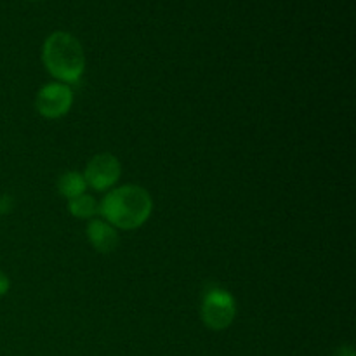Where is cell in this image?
I'll return each mask as SVG.
<instances>
[{
    "instance_id": "obj_11",
    "label": "cell",
    "mask_w": 356,
    "mask_h": 356,
    "mask_svg": "<svg viewBox=\"0 0 356 356\" xmlns=\"http://www.w3.org/2000/svg\"><path fill=\"white\" fill-rule=\"evenodd\" d=\"M337 356H355V353L351 348H343V350L337 351Z\"/></svg>"
},
{
    "instance_id": "obj_5",
    "label": "cell",
    "mask_w": 356,
    "mask_h": 356,
    "mask_svg": "<svg viewBox=\"0 0 356 356\" xmlns=\"http://www.w3.org/2000/svg\"><path fill=\"white\" fill-rule=\"evenodd\" d=\"M73 104V90L61 82H51L42 87L35 99V108L44 118H59L70 111Z\"/></svg>"
},
{
    "instance_id": "obj_2",
    "label": "cell",
    "mask_w": 356,
    "mask_h": 356,
    "mask_svg": "<svg viewBox=\"0 0 356 356\" xmlns=\"http://www.w3.org/2000/svg\"><path fill=\"white\" fill-rule=\"evenodd\" d=\"M45 70L61 83H76L86 72V52L79 38L68 31H54L42 47Z\"/></svg>"
},
{
    "instance_id": "obj_9",
    "label": "cell",
    "mask_w": 356,
    "mask_h": 356,
    "mask_svg": "<svg viewBox=\"0 0 356 356\" xmlns=\"http://www.w3.org/2000/svg\"><path fill=\"white\" fill-rule=\"evenodd\" d=\"M13 207H14L13 197H9V195H3V197L0 198V214H9V212L13 211Z\"/></svg>"
},
{
    "instance_id": "obj_3",
    "label": "cell",
    "mask_w": 356,
    "mask_h": 356,
    "mask_svg": "<svg viewBox=\"0 0 356 356\" xmlns=\"http://www.w3.org/2000/svg\"><path fill=\"white\" fill-rule=\"evenodd\" d=\"M236 315L235 298L221 287L205 291L200 306L202 322L212 330H225L233 323Z\"/></svg>"
},
{
    "instance_id": "obj_12",
    "label": "cell",
    "mask_w": 356,
    "mask_h": 356,
    "mask_svg": "<svg viewBox=\"0 0 356 356\" xmlns=\"http://www.w3.org/2000/svg\"><path fill=\"white\" fill-rule=\"evenodd\" d=\"M33 2H35V0H33Z\"/></svg>"
},
{
    "instance_id": "obj_10",
    "label": "cell",
    "mask_w": 356,
    "mask_h": 356,
    "mask_svg": "<svg viewBox=\"0 0 356 356\" xmlns=\"http://www.w3.org/2000/svg\"><path fill=\"white\" fill-rule=\"evenodd\" d=\"M9 289H10L9 277H7V275L3 273V271H0V298L7 294V292H9Z\"/></svg>"
},
{
    "instance_id": "obj_7",
    "label": "cell",
    "mask_w": 356,
    "mask_h": 356,
    "mask_svg": "<svg viewBox=\"0 0 356 356\" xmlns=\"http://www.w3.org/2000/svg\"><path fill=\"white\" fill-rule=\"evenodd\" d=\"M86 190L87 183L83 179V174L76 172V170H70V172H65L59 176L58 191L61 197L72 200V198H76L86 193Z\"/></svg>"
},
{
    "instance_id": "obj_1",
    "label": "cell",
    "mask_w": 356,
    "mask_h": 356,
    "mask_svg": "<svg viewBox=\"0 0 356 356\" xmlns=\"http://www.w3.org/2000/svg\"><path fill=\"white\" fill-rule=\"evenodd\" d=\"M97 212L115 229H138L153 212L152 195L138 184H124L103 198Z\"/></svg>"
},
{
    "instance_id": "obj_8",
    "label": "cell",
    "mask_w": 356,
    "mask_h": 356,
    "mask_svg": "<svg viewBox=\"0 0 356 356\" xmlns=\"http://www.w3.org/2000/svg\"><path fill=\"white\" fill-rule=\"evenodd\" d=\"M68 211L73 218L92 219V216L97 214V202L94 197L83 193L80 197L68 200Z\"/></svg>"
},
{
    "instance_id": "obj_6",
    "label": "cell",
    "mask_w": 356,
    "mask_h": 356,
    "mask_svg": "<svg viewBox=\"0 0 356 356\" xmlns=\"http://www.w3.org/2000/svg\"><path fill=\"white\" fill-rule=\"evenodd\" d=\"M86 235L92 249H96L101 254L113 252L118 247V233L111 225H108L104 219H90L87 225Z\"/></svg>"
},
{
    "instance_id": "obj_4",
    "label": "cell",
    "mask_w": 356,
    "mask_h": 356,
    "mask_svg": "<svg viewBox=\"0 0 356 356\" xmlns=\"http://www.w3.org/2000/svg\"><path fill=\"white\" fill-rule=\"evenodd\" d=\"M122 165L118 159L111 153H97L96 156L89 160L86 170H83V179L87 186L96 191H106L120 179Z\"/></svg>"
}]
</instances>
